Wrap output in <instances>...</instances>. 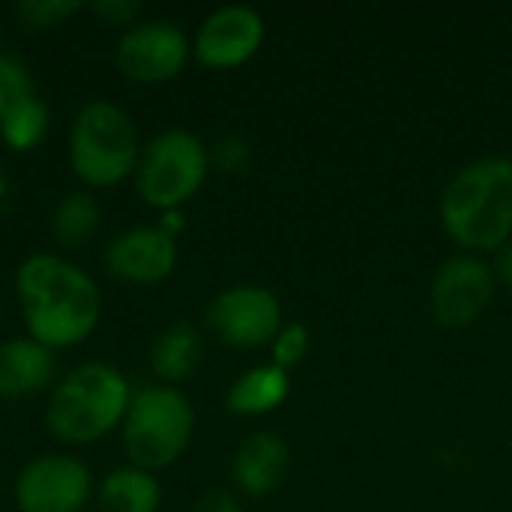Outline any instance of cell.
I'll return each instance as SVG.
<instances>
[{"mask_svg": "<svg viewBox=\"0 0 512 512\" xmlns=\"http://www.w3.org/2000/svg\"><path fill=\"white\" fill-rule=\"evenodd\" d=\"M15 297L27 336L51 351L87 342L102 318L93 276L57 252H33L18 264Z\"/></svg>", "mask_w": 512, "mask_h": 512, "instance_id": "obj_1", "label": "cell"}, {"mask_svg": "<svg viewBox=\"0 0 512 512\" xmlns=\"http://www.w3.org/2000/svg\"><path fill=\"white\" fill-rule=\"evenodd\" d=\"M129 402V378L111 363L90 360L57 378L48 393L42 423L54 441L69 447H87L123 426Z\"/></svg>", "mask_w": 512, "mask_h": 512, "instance_id": "obj_2", "label": "cell"}, {"mask_svg": "<svg viewBox=\"0 0 512 512\" xmlns=\"http://www.w3.org/2000/svg\"><path fill=\"white\" fill-rule=\"evenodd\" d=\"M441 222L471 252H498L512 237V162L486 156L465 165L444 189Z\"/></svg>", "mask_w": 512, "mask_h": 512, "instance_id": "obj_3", "label": "cell"}, {"mask_svg": "<svg viewBox=\"0 0 512 512\" xmlns=\"http://www.w3.org/2000/svg\"><path fill=\"white\" fill-rule=\"evenodd\" d=\"M141 159L135 120L108 99L87 102L69 129V165L87 189H114L129 180Z\"/></svg>", "mask_w": 512, "mask_h": 512, "instance_id": "obj_4", "label": "cell"}, {"mask_svg": "<svg viewBox=\"0 0 512 512\" xmlns=\"http://www.w3.org/2000/svg\"><path fill=\"white\" fill-rule=\"evenodd\" d=\"M120 429L129 465L156 474L177 465L189 450L195 432V408L177 387L144 384L132 390V402Z\"/></svg>", "mask_w": 512, "mask_h": 512, "instance_id": "obj_5", "label": "cell"}, {"mask_svg": "<svg viewBox=\"0 0 512 512\" xmlns=\"http://www.w3.org/2000/svg\"><path fill=\"white\" fill-rule=\"evenodd\" d=\"M210 171L207 144L189 129H165L141 147L132 174L138 198L162 213H174L198 195Z\"/></svg>", "mask_w": 512, "mask_h": 512, "instance_id": "obj_6", "label": "cell"}, {"mask_svg": "<svg viewBox=\"0 0 512 512\" xmlns=\"http://www.w3.org/2000/svg\"><path fill=\"white\" fill-rule=\"evenodd\" d=\"M90 498L93 474L69 453H45L30 459L12 483V501L18 512H84Z\"/></svg>", "mask_w": 512, "mask_h": 512, "instance_id": "obj_7", "label": "cell"}, {"mask_svg": "<svg viewBox=\"0 0 512 512\" xmlns=\"http://www.w3.org/2000/svg\"><path fill=\"white\" fill-rule=\"evenodd\" d=\"M207 330L228 348L255 351L273 345L282 330V306L261 285H234L213 297L204 315Z\"/></svg>", "mask_w": 512, "mask_h": 512, "instance_id": "obj_8", "label": "cell"}, {"mask_svg": "<svg viewBox=\"0 0 512 512\" xmlns=\"http://www.w3.org/2000/svg\"><path fill=\"white\" fill-rule=\"evenodd\" d=\"M189 54L192 45L183 27L165 18H147L123 30L114 48V63L129 81L162 84L186 69Z\"/></svg>", "mask_w": 512, "mask_h": 512, "instance_id": "obj_9", "label": "cell"}, {"mask_svg": "<svg viewBox=\"0 0 512 512\" xmlns=\"http://www.w3.org/2000/svg\"><path fill=\"white\" fill-rule=\"evenodd\" d=\"M495 297V273L477 255L450 258L432 282L429 306L441 327L459 330L474 324Z\"/></svg>", "mask_w": 512, "mask_h": 512, "instance_id": "obj_10", "label": "cell"}, {"mask_svg": "<svg viewBox=\"0 0 512 512\" xmlns=\"http://www.w3.org/2000/svg\"><path fill=\"white\" fill-rule=\"evenodd\" d=\"M261 42L264 18L252 6H222L201 21L192 54L204 69H237L258 54Z\"/></svg>", "mask_w": 512, "mask_h": 512, "instance_id": "obj_11", "label": "cell"}, {"mask_svg": "<svg viewBox=\"0 0 512 512\" xmlns=\"http://www.w3.org/2000/svg\"><path fill=\"white\" fill-rule=\"evenodd\" d=\"M177 267V240L159 225H135L105 246V270L111 279L150 288L165 282Z\"/></svg>", "mask_w": 512, "mask_h": 512, "instance_id": "obj_12", "label": "cell"}, {"mask_svg": "<svg viewBox=\"0 0 512 512\" xmlns=\"http://www.w3.org/2000/svg\"><path fill=\"white\" fill-rule=\"evenodd\" d=\"M231 471L243 495L264 498L285 483L291 471V447L276 432H255L237 447Z\"/></svg>", "mask_w": 512, "mask_h": 512, "instance_id": "obj_13", "label": "cell"}, {"mask_svg": "<svg viewBox=\"0 0 512 512\" xmlns=\"http://www.w3.org/2000/svg\"><path fill=\"white\" fill-rule=\"evenodd\" d=\"M57 384L54 351L30 336L0 342V399H27Z\"/></svg>", "mask_w": 512, "mask_h": 512, "instance_id": "obj_14", "label": "cell"}, {"mask_svg": "<svg viewBox=\"0 0 512 512\" xmlns=\"http://www.w3.org/2000/svg\"><path fill=\"white\" fill-rule=\"evenodd\" d=\"M204 360V339L192 324L165 327L150 345V369L159 384L177 387L189 381Z\"/></svg>", "mask_w": 512, "mask_h": 512, "instance_id": "obj_15", "label": "cell"}, {"mask_svg": "<svg viewBox=\"0 0 512 512\" xmlns=\"http://www.w3.org/2000/svg\"><path fill=\"white\" fill-rule=\"evenodd\" d=\"M288 390H291V378L285 369L273 363L255 366L231 384L225 396V408L237 417H261L276 411L288 399Z\"/></svg>", "mask_w": 512, "mask_h": 512, "instance_id": "obj_16", "label": "cell"}, {"mask_svg": "<svg viewBox=\"0 0 512 512\" xmlns=\"http://www.w3.org/2000/svg\"><path fill=\"white\" fill-rule=\"evenodd\" d=\"M162 504V486L156 474L141 468H114L96 489L99 512H156Z\"/></svg>", "mask_w": 512, "mask_h": 512, "instance_id": "obj_17", "label": "cell"}, {"mask_svg": "<svg viewBox=\"0 0 512 512\" xmlns=\"http://www.w3.org/2000/svg\"><path fill=\"white\" fill-rule=\"evenodd\" d=\"M102 228V207L90 189L66 192L51 213V237L63 249H81L87 246Z\"/></svg>", "mask_w": 512, "mask_h": 512, "instance_id": "obj_18", "label": "cell"}, {"mask_svg": "<svg viewBox=\"0 0 512 512\" xmlns=\"http://www.w3.org/2000/svg\"><path fill=\"white\" fill-rule=\"evenodd\" d=\"M48 135V105L33 96L0 120V138L15 153H30Z\"/></svg>", "mask_w": 512, "mask_h": 512, "instance_id": "obj_19", "label": "cell"}, {"mask_svg": "<svg viewBox=\"0 0 512 512\" xmlns=\"http://www.w3.org/2000/svg\"><path fill=\"white\" fill-rule=\"evenodd\" d=\"M33 96H36V84L27 63L9 51H0V120Z\"/></svg>", "mask_w": 512, "mask_h": 512, "instance_id": "obj_20", "label": "cell"}, {"mask_svg": "<svg viewBox=\"0 0 512 512\" xmlns=\"http://www.w3.org/2000/svg\"><path fill=\"white\" fill-rule=\"evenodd\" d=\"M84 3L81 0H21L12 6L15 18L27 27V30H48L63 24L66 18H72L75 12H81Z\"/></svg>", "mask_w": 512, "mask_h": 512, "instance_id": "obj_21", "label": "cell"}, {"mask_svg": "<svg viewBox=\"0 0 512 512\" xmlns=\"http://www.w3.org/2000/svg\"><path fill=\"white\" fill-rule=\"evenodd\" d=\"M273 366L279 369H294L306 360L309 354V330L303 324H288L279 330V336L273 339Z\"/></svg>", "mask_w": 512, "mask_h": 512, "instance_id": "obj_22", "label": "cell"}, {"mask_svg": "<svg viewBox=\"0 0 512 512\" xmlns=\"http://www.w3.org/2000/svg\"><path fill=\"white\" fill-rule=\"evenodd\" d=\"M249 159H252L249 144L237 135L219 138L210 150V165H216L219 171H243L249 165Z\"/></svg>", "mask_w": 512, "mask_h": 512, "instance_id": "obj_23", "label": "cell"}, {"mask_svg": "<svg viewBox=\"0 0 512 512\" xmlns=\"http://www.w3.org/2000/svg\"><path fill=\"white\" fill-rule=\"evenodd\" d=\"M90 9H93V15L96 18H102L105 24H120V27H132L138 18H141V12H144V6L138 3V0H96V3H90Z\"/></svg>", "mask_w": 512, "mask_h": 512, "instance_id": "obj_24", "label": "cell"}, {"mask_svg": "<svg viewBox=\"0 0 512 512\" xmlns=\"http://www.w3.org/2000/svg\"><path fill=\"white\" fill-rule=\"evenodd\" d=\"M189 512H243V507L231 492L213 489V492H204Z\"/></svg>", "mask_w": 512, "mask_h": 512, "instance_id": "obj_25", "label": "cell"}, {"mask_svg": "<svg viewBox=\"0 0 512 512\" xmlns=\"http://www.w3.org/2000/svg\"><path fill=\"white\" fill-rule=\"evenodd\" d=\"M492 273H495V285H504L507 291H512V243L498 249V258L492 264Z\"/></svg>", "mask_w": 512, "mask_h": 512, "instance_id": "obj_26", "label": "cell"}, {"mask_svg": "<svg viewBox=\"0 0 512 512\" xmlns=\"http://www.w3.org/2000/svg\"><path fill=\"white\" fill-rule=\"evenodd\" d=\"M0 324H3V309H0Z\"/></svg>", "mask_w": 512, "mask_h": 512, "instance_id": "obj_27", "label": "cell"}, {"mask_svg": "<svg viewBox=\"0 0 512 512\" xmlns=\"http://www.w3.org/2000/svg\"><path fill=\"white\" fill-rule=\"evenodd\" d=\"M0 39H3V30H0Z\"/></svg>", "mask_w": 512, "mask_h": 512, "instance_id": "obj_28", "label": "cell"}]
</instances>
